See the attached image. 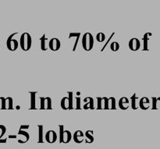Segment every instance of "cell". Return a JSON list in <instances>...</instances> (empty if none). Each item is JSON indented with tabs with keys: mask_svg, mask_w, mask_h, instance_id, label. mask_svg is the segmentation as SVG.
I'll return each instance as SVG.
<instances>
[{
	"mask_svg": "<svg viewBox=\"0 0 160 149\" xmlns=\"http://www.w3.org/2000/svg\"><path fill=\"white\" fill-rule=\"evenodd\" d=\"M95 40L91 33H85L82 36L81 44L84 50L86 51H90L94 47Z\"/></svg>",
	"mask_w": 160,
	"mask_h": 149,
	"instance_id": "obj_1",
	"label": "cell"
},
{
	"mask_svg": "<svg viewBox=\"0 0 160 149\" xmlns=\"http://www.w3.org/2000/svg\"><path fill=\"white\" fill-rule=\"evenodd\" d=\"M20 46L24 51H29L32 46V38L31 34L28 33H22L20 39Z\"/></svg>",
	"mask_w": 160,
	"mask_h": 149,
	"instance_id": "obj_2",
	"label": "cell"
},
{
	"mask_svg": "<svg viewBox=\"0 0 160 149\" xmlns=\"http://www.w3.org/2000/svg\"><path fill=\"white\" fill-rule=\"evenodd\" d=\"M59 143L67 144L71 141L72 135L70 131H65L63 124L59 125Z\"/></svg>",
	"mask_w": 160,
	"mask_h": 149,
	"instance_id": "obj_3",
	"label": "cell"
},
{
	"mask_svg": "<svg viewBox=\"0 0 160 149\" xmlns=\"http://www.w3.org/2000/svg\"><path fill=\"white\" fill-rule=\"evenodd\" d=\"M18 33H14L11 34L8 37L7 40H6V47H7L8 50L10 51H15L18 48V41L16 39H13V36L15 35H17Z\"/></svg>",
	"mask_w": 160,
	"mask_h": 149,
	"instance_id": "obj_4",
	"label": "cell"
},
{
	"mask_svg": "<svg viewBox=\"0 0 160 149\" xmlns=\"http://www.w3.org/2000/svg\"><path fill=\"white\" fill-rule=\"evenodd\" d=\"M97 109H109V98L107 97H97Z\"/></svg>",
	"mask_w": 160,
	"mask_h": 149,
	"instance_id": "obj_5",
	"label": "cell"
},
{
	"mask_svg": "<svg viewBox=\"0 0 160 149\" xmlns=\"http://www.w3.org/2000/svg\"><path fill=\"white\" fill-rule=\"evenodd\" d=\"M61 42L56 37H53L48 42V48L52 51H57L60 49Z\"/></svg>",
	"mask_w": 160,
	"mask_h": 149,
	"instance_id": "obj_6",
	"label": "cell"
},
{
	"mask_svg": "<svg viewBox=\"0 0 160 149\" xmlns=\"http://www.w3.org/2000/svg\"><path fill=\"white\" fill-rule=\"evenodd\" d=\"M128 47L130 50L132 51H137L140 49L141 47V43L140 40H138L136 37H133L131 40H129Z\"/></svg>",
	"mask_w": 160,
	"mask_h": 149,
	"instance_id": "obj_7",
	"label": "cell"
},
{
	"mask_svg": "<svg viewBox=\"0 0 160 149\" xmlns=\"http://www.w3.org/2000/svg\"><path fill=\"white\" fill-rule=\"evenodd\" d=\"M18 142L20 144H24L29 141L30 135L26 131L20 130L18 132V136H17Z\"/></svg>",
	"mask_w": 160,
	"mask_h": 149,
	"instance_id": "obj_8",
	"label": "cell"
},
{
	"mask_svg": "<svg viewBox=\"0 0 160 149\" xmlns=\"http://www.w3.org/2000/svg\"><path fill=\"white\" fill-rule=\"evenodd\" d=\"M57 135H56V133L55 131H48L46 132L45 136V139L48 143L49 144H53L57 140Z\"/></svg>",
	"mask_w": 160,
	"mask_h": 149,
	"instance_id": "obj_9",
	"label": "cell"
},
{
	"mask_svg": "<svg viewBox=\"0 0 160 149\" xmlns=\"http://www.w3.org/2000/svg\"><path fill=\"white\" fill-rule=\"evenodd\" d=\"M118 105H119V107L122 109V110H126L129 108L130 106V100L127 97H121V98L119 100V102H118Z\"/></svg>",
	"mask_w": 160,
	"mask_h": 149,
	"instance_id": "obj_10",
	"label": "cell"
},
{
	"mask_svg": "<svg viewBox=\"0 0 160 149\" xmlns=\"http://www.w3.org/2000/svg\"><path fill=\"white\" fill-rule=\"evenodd\" d=\"M84 102L85 104L84 105V109H94L95 104H94V99L92 97H86L84 100Z\"/></svg>",
	"mask_w": 160,
	"mask_h": 149,
	"instance_id": "obj_11",
	"label": "cell"
},
{
	"mask_svg": "<svg viewBox=\"0 0 160 149\" xmlns=\"http://www.w3.org/2000/svg\"><path fill=\"white\" fill-rule=\"evenodd\" d=\"M73 138H74V141L76 143L81 144L85 141V135L81 131H77L74 132Z\"/></svg>",
	"mask_w": 160,
	"mask_h": 149,
	"instance_id": "obj_12",
	"label": "cell"
},
{
	"mask_svg": "<svg viewBox=\"0 0 160 149\" xmlns=\"http://www.w3.org/2000/svg\"><path fill=\"white\" fill-rule=\"evenodd\" d=\"M149 105H150V101L147 97H142L139 101V107L143 110H146L148 109Z\"/></svg>",
	"mask_w": 160,
	"mask_h": 149,
	"instance_id": "obj_13",
	"label": "cell"
},
{
	"mask_svg": "<svg viewBox=\"0 0 160 149\" xmlns=\"http://www.w3.org/2000/svg\"><path fill=\"white\" fill-rule=\"evenodd\" d=\"M85 141L87 144H92L94 141V133L92 131H87L85 135Z\"/></svg>",
	"mask_w": 160,
	"mask_h": 149,
	"instance_id": "obj_14",
	"label": "cell"
},
{
	"mask_svg": "<svg viewBox=\"0 0 160 149\" xmlns=\"http://www.w3.org/2000/svg\"><path fill=\"white\" fill-rule=\"evenodd\" d=\"M48 40V39L46 37L45 34H43L42 36L40 38V42H41V49L42 51H47L48 48V44H47V41Z\"/></svg>",
	"mask_w": 160,
	"mask_h": 149,
	"instance_id": "obj_15",
	"label": "cell"
},
{
	"mask_svg": "<svg viewBox=\"0 0 160 149\" xmlns=\"http://www.w3.org/2000/svg\"><path fill=\"white\" fill-rule=\"evenodd\" d=\"M138 97L136 93H134L131 97V106L133 109H137L139 107V104H138Z\"/></svg>",
	"mask_w": 160,
	"mask_h": 149,
	"instance_id": "obj_16",
	"label": "cell"
},
{
	"mask_svg": "<svg viewBox=\"0 0 160 149\" xmlns=\"http://www.w3.org/2000/svg\"><path fill=\"white\" fill-rule=\"evenodd\" d=\"M52 99L50 97H45L44 104L42 109H52Z\"/></svg>",
	"mask_w": 160,
	"mask_h": 149,
	"instance_id": "obj_17",
	"label": "cell"
},
{
	"mask_svg": "<svg viewBox=\"0 0 160 149\" xmlns=\"http://www.w3.org/2000/svg\"><path fill=\"white\" fill-rule=\"evenodd\" d=\"M60 106L61 108L64 110L69 109V99L68 97H65L62 98L60 102Z\"/></svg>",
	"mask_w": 160,
	"mask_h": 149,
	"instance_id": "obj_18",
	"label": "cell"
},
{
	"mask_svg": "<svg viewBox=\"0 0 160 149\" xmlns=\"http://www.w3.org/2000/svg\"><path fill=\"white\" fill-rule=\"evenodd\" d=\"M30 95H31V109H35V106H36V101H35V99H36V92H30Z\"/></svg>",
	"mask_w": 160,
	"mask_h": 149,
	"instance_id": "obj_19",
	"label": "cell"
},
{
	"mask_svg": "<svg viewBox=\"0 0 160 149\" xmlns=\"http://www.w3.org/2000/svg\"><path fill=\"white\" fill-rule=\"evenodd\" d=\"M151 35V33H145L143 36V50L144 51H148V43L149 40V36Z\"/></svg>",
	"mask_w": 160,
	"mask_h": 149,
	"instance_id": "obj_20",
	"label": "cell"
},
{
	"mask_svg": "<svg viewBox=\"0 0 160 149\" xmlns=\"http://www.w3.org/2000/svg\"><path fill=\"white\" fill-rule=\"evenodd\" d=\"M38 143H43V129L44 127L43 125H38Z\"/></svg>",
	"mask_w": 160,
	"mask_h": 149,
	"instance_id": "obj_21",
	"label": "cell"
},
{
	"mask_svg": "<svg viewBox=\"0 0 160 149\" xmlns=\"http://www.w3.org/2000/svg\"><path fill=\"white\" fill-rule=\"evenodd\" d=\"M116 108V100L115 97L109 98V109H115Z\"/></svg>",
	"mask_w": 160,
	"mask_h": 149,
	"instance_id": "obj_22",
	"label": "cell"
},
{
	"mask_svg": "<svg viewBox=\"0 0 160 149\" xmlns=\"http://www.w3.org/2000/svg\"><path fill=\"white\" fill-rule=\"evenodd\" d=\"M68 99H69V109H72L74 108V95L72 92H68Z\"/></svg>",
	"mask_w": 160,
	"mask_h": 149,
	"instance_id": "obj_23",
	"label": "cell"
},
{
	"mask_svg": "<svg viewBox=\"0 0 160 149\" xmlns=\"http://www.w3.org/2000/svg\"><path fill=\"white\" fill-rule=\"evenodd\" d=\"M6 100V109H13V100L12 97H7Z\"/></svg>",
	"mask_w": 160,
	"mask_h": 149,
	"instance_id": "obj_24",
	"label": "cell"
},
{
	"mask_svg": "<svg viewBox=\"0 0 160 149\" xmlns=\"http://www.w3.org/2000/svg\"><path fill=\"white\" fill-rule=\"evenodd\" d=\"M110 49L112 50V51H114V52L119 51V49H120V44L116 41L112 42L110 44Z\"/></svg>",
	"mask_w": 160,
	"mask_h": 149,
	"instance_id": "obj_25",
	"label": "cell"
},
{
	"mask_svg": "<svg viewBox=\"0 0 160 149\" xmlns=\"http://www.w3.org/2000/svg\"><path fill=\"white\" fill-rule=\"evenodd\" d=\"M96 40H97L98 42H99V43L105 41V34L104 33H102V32L97 33V35H96Z\"/></svg>",
	"mask_w": 160,
	"mask_h": 149,
	"instance_id": "obj_26",
	"label": "cell"
},
{
	"mask_svg": "<svg viewBox=\"0 0 160 149\" xmlns=\"http://www.w3.org/2000/svg\"><path fill=\"white\" fill-rule=\"evenodd\" d=\"M0 109H6V100L4 97H0Z\"/></svg>",
	"mask_w": 160,
	"mask_h": 149,
	"instance_id": "obj_27",
	"label": "cell"
},
{
	"mask_svg": "<svg viewBox=\"0 0 160 149\" xmlns=\"http://www.w3.org/2000/svg\"><path fill=\"white\" fill-rule=\"evenodd\" d=\"M0 131H1V134H0V139H2L3 136L6 133V127L4 125L0 124Z\"/></svg>",
	"mask_w": 160,
	"mask_h": 149,
	"instance_id": "obj_28",
	"label": "cell"
},
{
	"mask_svg": "<svg viewBox=\"0 0 160 149\" xmlns=\"http://www.w3.org/2000/svg\"><path fill=\"white\" fill-rule=\"evenodd\" d=\"M76 102H77V106H76V109H81V97H76Z\"/></svg>",
	"mask_w": 160,
	"mask_h": 149,
	"instance_id": "obj_29",
	"label": "cell"
},
{
	"mask_svg": "<svg viewBox=\"0 0 160 149\" xmlns=\"http://www.w3.org/2000/svg\"><path fill=\"white\" fill-rule=\"evenodd\" d=\"M114 34H115V33H112V35H111V36H109V40H107V41H106V43H105V44H104V46H103V47H102V48L101 51H104V50H105V47H107V45H108V44H109V41H110V40H111V39L112 38V36H114Z\"/></svg>",
	"mask_w": 160,
	"mask_h": 149,
	"instance_id": "obj_30",
	"label": "cell"
},
{
	"mask_svg": "<svg viewBox=\"0 0 160 149\" xmlns=\"http://www.w3.org/2000/svg\"><path fill=\"white\" fill-rule=\"evenodd\" d=\"M81 36V33H70L69 35V39L72 38V37H77V36Z\"/></svg>",
	"mask_w": 160,
	"mask_h": 149,
	"instance_id": "obj_31",
	"label": "cell"
},
{
	"mask_svg": "<svg viewBox=\"0 0 160 149\" xmlns=\"http://www.w3.org/2000/svg\"><path fill=\"white\" fill-rule=\"evenodd\" d=\"M79 38L80 36H77V38H76V40H75V44H74V47H73V51H75L76 49H77V43H78V41H79Z\"/></svg>",
	"mask_w": 160,
	"mask_h": 149,
	"instance_id": "obj_32",
	"label": "cell"
},
{
	"mask_svg": "<svg viewBox=\"0 0 160 149\" xmlns=\"http://www.w3.org/2000/svg\"><path fill=\"white\" fill-rule=\"evenodd\" d=\"M29 128H30V126L29 125H24V124H23V125L20 126V130H23V131H25V130H28V129H29Z\"/></svg>",
	"mask_w": 160,
	"mask_h": 149,
	"instance_id": "obj_33",
	"label": "cell"
},
{
	"mask_svg": "<svg viewBox=\"0 0 160 149\" xmlns=\"http://www.w3.org/2000/svg\"><path fill=\"white\" fill-rule=\"evenodd\" d=\"M7 138H2V139H0V143H6V141H7Z\"/></svg>",
	"mask_w": 160,
	"mask_h": 149,
	"instance_id": "obj_34",
	"label": "cell"
},
{
	"mask_svg": "<svg viewBox=\"0 0 160 149\" xmlns=\"http://www.w3.org/2000/svg\"><path fill=\"white\" fill-rule=\"evenodd\" d=\"M153 100V106H152V109H155L156 108V106H155V100L156 99L155 98H152Z\"/></svg>",
	"mask_w": 160,
	"mask_h": 149,
	"instance_id": "obj_35",
	"label": "cell"
},
{
	"mask_svg": "<svg viewBox=\"0 0 160 149\" xmlns=\"http://www.w3.org/2000/svg\"><path fill=\"white\" fill-rule=\"evenodd\" d=\"M8 138H17V135H9Z\"/></svg>",
	"mask_w": 160,
	"mask_h": 149,
	"instance_id": "obj_36",
	"label": "cell"
},
{
	"mask_svg": "<svg viewBox=\"0 0 160 149\" xmlns=\"http://www.w3.org/2000/svg\"><path fill=\"white\" fill-rule=\"evenodd\" d=\"M20 106H17V109H20Z\"/></svg>",
	"mask_w": 160,
	"mask_h": 149,
	"instance_id": "obj_37",
	"label": "cell"
}]
</instances>
